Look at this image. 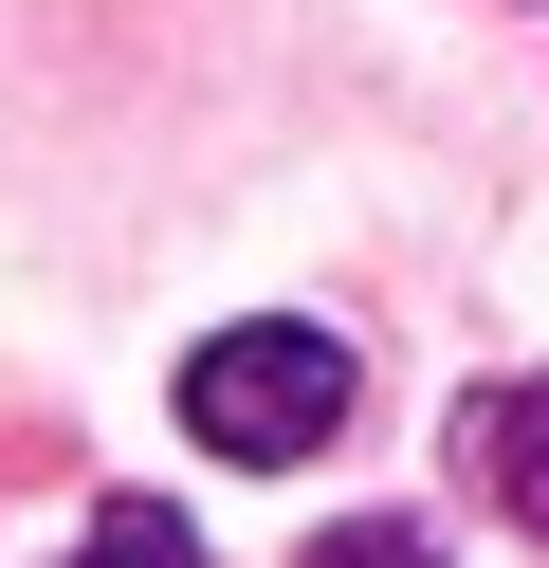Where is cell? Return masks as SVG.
<instances>
[{
    "label": "cell",
    "instance_id": "cell-1",
    "mask_svg": "<svg viewBox=\"0 0 549 568\" xmlns=\"http://www.w3.org/2000/svg\"><path fill=\"white\" fill-rule=\"evenodd\" d=\"M183 422H202V458H329V440H348V348L293 331V312L202 331V348H183Z\"/></svg>",
    "mask_w": 549,
    "mask_h": 568
},
{
    "label": "cell",
    "instance_id": "cell-2",
    "mask_svg": "<svg viewBox=\"0 0 549 568\" xmlns=\"http://www.w3.org/2000/svg\"><path fill=\"white\" fill-rule=\"evenodd\" d=\"M476 477H495V514L549 550V385H495V404H476Z\"/></svg>",
    "mask_w": 549,
    "mask_h": 568
},
{
    "label": "cell",
    "instance_id": "cell-3",
    "mask_svg": "<svg viewBox=\"0 0 549 568\" xmlns=\"http://www.w3.org/2000/svg\"><path fill=\"white\" fill-rule=\"evenodd\" d=\"M73 568H202V531H183L165 495H110V514H92V550H73Z\"/></svg>",
    "mask_w": 549,
    "mask_h": 568
},
{
    "label": "cell",
    "instance_id": "cell-4",
    "mask_svg": "<svg viewBox=\"0 0 549 568\" xmlns=\"http://www.w3.org/2000/svg\"><path fill=\"white\" fill-rule=\"evenodd\" d=\"M312 568H439V550H421V531H403V514H348V531H329Z\"/></svg>",
    "mask_w": 549,
    "mask_h": 568
}]
</instances>
